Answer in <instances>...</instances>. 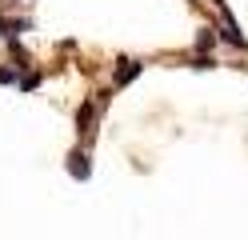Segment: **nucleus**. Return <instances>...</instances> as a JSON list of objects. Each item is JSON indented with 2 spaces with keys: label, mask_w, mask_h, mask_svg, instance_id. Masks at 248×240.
Returning <instances> with one entry per match:
<instances>
[{
  "label": "nucleus",
  "mask_w": 248,
  "mask_h": 240,
  "mask_svg": "<svg viewBox=\"0 0 248 240\" xmlns=\"http://www.w3.org/2000/svg\"><path fill=\"white\" fill-rule=\"evenodd\" d=\"M208 4H216V8H224V0H208Z\"/></svg>",
  "instance_id": "nucleus-10"
},
{
  "label": "nucleus",
  "mask_w": 248,
  "mask_h": 240,
  "mask_svg": "<svg viewBox=\"0 0 248 240\" xmlns=\"http://www.w3.org/2000/svg\"><path fill=\"white\" fill-rule=\"evenodd\" d=\"M216 36H220L228 48H236V52H244V48H248L244 32H240V24H236V20H232V12H228V8H220V28H216Z\"/></svg>",
  "instance_id": "nucleus-1"
},
{
  "label": "nucleus",
  "mask_w": 248,
  "mask_h": 240,
  "mask_svg": "<svg viewBox=\"0 0 248 240\" xmlns=\"http://www.w3.org/2000/svg\"><path fill=\"white\" fill-rule=\"evenodd\" d=\"M216 40H220V36H216V28H200V32H196V52H204V56H212V48H216Z\"/></svg>",
  "instance_id": "nucleus-6"
},
{
  "label": "nucleus",
  "mask_w": 248,
  "mask_h": 240,
  "mask_svg": "<svg viewBox=\"0 0 248 240\" xmlns=\"http://www.w3.org/2000/svg\"><path fill=\"white\" fill-rule=\"evenodd\" d=\"M16 84H20L24 92H32V88H40V72H24V76L16 80Z\"/></svg>",
  "instance_id": "nucleus-8"
},
{
  "label": "nucleus",
  "mask_w": 248,
  "mask_h": 240,
  "mask_svg": "<svg viewBox=\"0 0 248 240\" xmlns=\"http://www.w3.org/2000/svg\"><path fill=\"white\" fill-rule=\"evenodd\" d=\"M16 80H20L16 64H0V84H16Z\"/></svg>",
  "instance_id": "nucleus-7"
},
{
  "label": "nucleus",
  "mask_w": 248,
  "mask_h": 240,
  "mask_svg": "<svg viewBox=\"0 0 248 240\" xmlns=\"http://www.w3.org/2000/svg\"><path fill=\"white\" fill-rule=\"evenodd\" d=\"M144 64L140 60H132V56H120L116 60V72H112V88H124V84H132L136 76H140Z\"/></svg>",
  "instance_id": "nucleus-4"
},
{
  "label": "nucleus",
  "mask_w": 248,
  "mask_h": 240,
  "mask_svg": "<svg viewBox=\"0 0 248 240\" xmlns=\"http://www.w3.org/2000/svg\"><path fill=\"white\" fill-rule=\"evenodd\" d=\"M192 68H216V56H204V52L192 56Z\"/></svg>",
  "instance_id": "nucleus-9"
},
{
  "label": "nucleus",
  "mask_w": 248,
  "mask_h": 240,
  "mask_svg": "<svg viewBox=\"0 0 248 240\" xmlns=\"http://www.w3.org/2000/svg\"><path fill=\"white\" fill-rule=\"evenodd\" d=\"M20 32H32V20H28V16H0V36L4 40H16Z\"/></svg>",
  "instance_id": "nucleus-5"
},
{
  "label": "nucleus",
  "mask_w": 248,
  "mask_h": 240,
  "mask_svg": "<svg viewBox=\"0 0 248 240\" xmlns=\"http://www.w3.org/2000/svg\"><path fill=\"white\" fill-rule=\"evenodd\" d=\"M64 168H68V176H76V180H88V176H92V148H88V144L72 148L68 160H64Z\"/></svg>",
  "instance_id": "nucleus-2"
},
{
  "label": "nucleus",
  "mask_w": 248,
  "mask_h": 240,
  "mask_svg": "<svg viewBox=\"0 0 248 240\" xmlns=\"http://www.w3.org/2000/svg\"><path fill=\"white\" fill-rule=\"evenodd\" d=\"M76 132H80V140L92 148V132H96V100H84L80 108H76Z\"/></svg>",
  "instance_id": "nucleus-3"
}]
</instances>
